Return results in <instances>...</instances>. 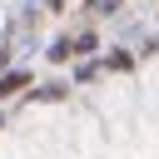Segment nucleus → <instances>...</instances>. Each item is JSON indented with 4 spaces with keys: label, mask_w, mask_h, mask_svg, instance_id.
I'll use <instances>...</instances> for the list:
<instances>
[{
    "label": "nucleus",
    "mask_w": 159,
    "mask_h": 159,
    "mask_svg": "<svg viewBox=\"0 0 159 159\" xmlns=\"http://www.w3.org/2000/svg\"><path fill=\"white\" fill-rule=\"evenodd\" d=\"M119 0H89V10H114Z\"/></svg>",
    "instance_id": "2"
},
{
    "label": "nucleus",
    "mask_w": 159,
    "mask_h": 159,
    "mask_svg": "<svg viewBox=\"0 0 159 159\" xmlns=\"http://www.w3.org/2000/svg\"><path fill=\"white\" fill-rule=\"evenodd\" d=\"M0 65H5V55H0Z\"/></svg>",
    "instance_id": "3"
},
{
    "label": "nucleus",
    "mask_w": 159,
    "mask_h": 159,
    "mask_svg": "<svg viewBox=\"0 0 159 159\" xmlns=\"http://www.w3.org/2000/svg\"><path fill=\"white\" fill-rule=\"evenodd\" d=\"M25 84H30V75H20V70H15V75H5V80H0V99H10V94H15V89H25Z\"/></svg>",
    "instance_id": "1"
}]
</instances>
